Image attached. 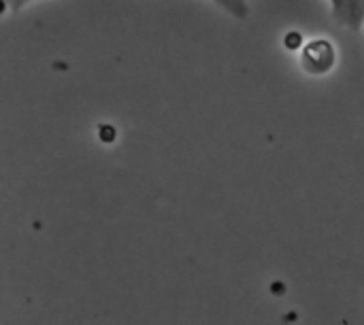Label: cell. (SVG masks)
Listing matches in <instances>:
<instances>
[{
  "instance_id": "cell-3",
  "label": "cell",
  "mask_w": 364,
  "mask_h": 325,
  "mask_svg": "<svg viewBox=\"0 0 364 325\" xmlns=\"http://www.w3.org/2000/svg\"><path fill=\"white\" fill-rule=\"evenodd\" d=\"M211 2L215 6H220L222 11H226L235 19H245L247 17V11H250L247 0H211Z\"/></svg>"
},
{
  "instance_id": "cell-1",
  "label": "cell",
  "mask_w": 364,
  "mask_h": 325,
  "mask_svg": "<svg viewBox=\"0 0 364 325\" xmlns=\"http://www.w3.org/2000/svg\"><path fill=\"white\" fill-rule=\"evenodd\" d=\"M301 62L311 75H326L337 64V49L328 38H314L303 47Z\"/></svg>"
},
{
  "instance_id": "cell-4",
  "label": "cell",
  "mask_w": 364,
  "mask_h": 325,
  "mask_svg": "<svg viewBox=\"0 0 364 325\" xmlns=\"http://www.w3.org/2000/svg\"><path fill=\"white\" fill-rule=\"evenodd\" d=\"M28 2H32V0H4V6H6V11H9V9L17 11V9H23Z\"/></svg>"
},
{
  "instance_id": "cell-2",
  "label": "cell",
  "mask_w": 364,
  "mask_h": 325,
  "mask_svg": "<svg viewBox=\"0 0 364 325\" xmlns=\"http://www.w3.org/2000/svg\"><path fill=\"white\" fill-rule=\"evenodd\" d=\"M333 17L339 26L360 30L364 26V0H328Z\"/></svg>"
}]
</instances>
